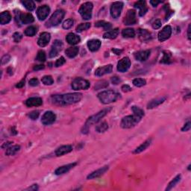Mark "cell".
Returning <instances> with one entry per match:
<instances>
[{
  "label": "cell",
  "instance_id": "obj_1",
  "mask_svg": "<svg viewBox=\"0 0 191 191\" xmlns=\"http://www.w3.org/2000/svg\"><path fill=\"white\" fill-rule=\"evenodd\" d=\"M82 94L80 93H71L63 95H55L51 97L52 103L58 105H69L78 103L82 100Z\"/></svg>",
  "mask_w": 191,
  "mask_h": 191
},
{
  "label": "cell",
  "instance_id": "obj_2",
  "mask_svg": "<svg viewBox=\"0 0 191 191\" xmlns=\"http://www.w3.org/2000/svg\"><path fill=\"white\" fill-rule=\"evenodd\" d=\"M111 108H105V109L99 111V113H96L95 115H93L91 116L90 117H89V118L87 120V121H86L85 125H84L83 128H82V134H87L89 131V128H90V126L91 125H93V124H96L97 123V122H99V121H100L101 119L108 113V112L111 111Z\"/></svg>",
  "mask_w": 191,
  "mask_h": 191
},
{
  "label": "cell",
  "instance_id": "obj_3",
  "mask_svg": "<svg viewBox=\"0 0 191 191\" xmlns=\"http://www.w3.org/2000/svg\"><path fill=\"white\" fill-rule=\"evenodd\" d=\"M119 96L120 95L117 93H116L115 91L112 90L101 91V93H99L97 95L98 99H99V101L105 105H108L110 104V103L114 102L118 99Z\"/></svg>",
  "mask_w": 191,
  "mask_h": 191
},
{
  "label": "cell",
  "instance_id": "obj_4",
  "mask_svg": "<svg viewBox=\"0 0 191 191\" xmlns=\"http://www.w3.org/2000/svg\"><path fill=\"white\" fill-rule=\"evenodd\" d=\"M64 16H65V11L63 9H58L56 10L53 13V14L51 16L50 20L46 22V26L48 28L54 27V26H57L58 25L61 23V21L64 19Z\"/></svg>",
  "mask_w": 191,
  "mask_h": 191
},
{
  "label": "cell",
  "instance_id": "obj_5",
  "mask_svg": "<svg viewBox=\"0 0 191 191\" xmlns=\"http://www.w3.org/2000/svg\"><path fill=\"white\" fill-rule=\"evenodd\" d=\"M93 8H94L93 3L90 2H87L81 5L78 12L84 20H89L92 18Z\"/></svg>",
  "mask_w": 191,
  "mask_h": 191
},
{
  "label": "cell",
  "instance_id": "obj_6",
  "mask_svg": "<svg viewBox=\"0 0 191 191\" xmlns=\"http://www.w3.org/2000/svg\"><path fill=\"white\" fill-rule=\"evenodd\" d=\"M141 120L134 115L126 116L121 120L120 125L122 129H131V128L134 127L136 124H137Z\"/></svg>",
  "mask_w": 191,
  "mask_h": 191
},
{
  "label": "cell",
  "instance_id": "obj_7",
  "mask_svg": "<svg viewBox=\"0 0 191 191\" xmlns=\"http://www.w3.org/2000/svg\"><path fill=\"white\" fill-rule=\"evenodd\" d=\"M90 86V82L82 78H77L72 82V88L74 90H87Z\"/></svg>",
  "mask_w": 191,
  "mask_h": 191
},
{
  "label": "cell",
  "instance_id": "obj_8",
  "mask_svg": "<svg viewBox=\"0 0 191 191\" xmlns=\"http://www.w3.org/2000/svg\"><path fill=\"white\" fill-rule=\"evenodd\" d=\"M123 2H115L111 5V15L113 19H117L120 17L122 12V8H123Z\"/></svg>",
  "mask_w": 191,
  "mask_h": 191
},
{
  "label": "cell",
  "instance_id": "obj_9",
  "mask_svg": "<svg viewBox=\"0 0 191 191\" xmlns=\"http://www.w3.org/2000/svg\"><path fill=\"white\" fill-rule=\"evenodd\" d=\"M63 48V43L62 41L60 40H55L54 41L53 44L52 46V49H51L50 54H49V56L51 58H55V56H57L58 55L59 52H61V50Z\"/></svg>",
  "mask_w": 191,
  "mask_h": 191
},
{
  "label": "cell",
  "instance_id": "obj_10",
  "mask_svg": "<svg viewBox=\"0 0 191 191\" xmlns=\"http://www.w3.org/2000/svg\"><path fill=\"white\" fill-rule=\"evenodd\" d=\"M124 24L126 26H131L134 25L137 23V18H136V12L135 10L131 9L128 10L126 14L125 18L123 20Z\"/></svg>",
  "mask_w": 191,
  "mask_h": 191
},
{
  "label": "cell",
  "instance_id": "obj_11",
  "mask_svg": "<svg viewBox=\"0 0 191 191\" xmlns=\"http://www.w3.org/2000/svg\"><path fill=\"white\" fill-rule=\"evenodd\" d=\"M50 8L48 5H44L39 7L37 10V16H38V20L40 21L45 20L47 18L48 15L50 14Z\"/></svg>",
  "mask_w": 191,
  "mask_h": 191
},
{
  "label": "cell",
  "instance_id": "obj_12",
  "mask_svg": "<svg viewBox=\"0 0 191 191\" xmlns=\"http://www.w3.org/2000/svg\"><path fill=\"white\" fill-rule=\"evenodd\" d=\"M131 66V61L129 58L125 57L122 58L117 64V70L120 73H125Z\"/></svg>",
  "mask_w": 191,
  "mask_h": 191
},
{
  "label": "cell",
  "instance_id": "obj_13",
  "mask_svg": "<svg viewBox=\"0 0 191 191\" xmlns=\"http://www.w3.org/2000/svg\"><path fill=\"white\" fill-rule=\"evenodd\" d=\"M55 120H56L55 113H53L52 111H49L45 112L44 114L43 115V117H42L41 118V122L44 125H49L54 123Z\"/></svg>",
  "mask_w": 191,
  "mask_h": 191
},
{
  "label": "cell",
  "instance_id": "obj_14",
  "mask_svg": "<svg viewBox=\"0 0 191 191\" xmlns=\"http://www.w3.org/2000/svg\"><path fill=\"white\" fill-rule=\"evenodd\" d=\"M172 34V28L170 26H166L162 30L159 31L157 38L160 42H164L170 38Z\"/></svg>",
  "mask_w": 191,
  "mask_h": 191
},
{
  "label": "cell",
  "instance_id": "obj_15",
  "mask_svg": "<svg viewBox=\"0 0 191 191\" xmlns=\"http://www.w3.org/2000/svg\"><path fill=\"white\" fill-rule=\"evenodd\" d=\"M112 70H113V66L111 64H108V65H105L104 66H100V67H98L96 70L95 76L101 77L105 74H109L112 72Z\"/></svg>",
  "mask_w": 191,
  "mask_h": 191
},
{
  "label": "cell",
  "instance_id": "obj_16",
  "mask_svg": "<svg viewBox=\"0 0 191 191\" xmlns=\"http://www.w3.org/2000/svg\"><path fill=\"white\" fill-rule=\"evenodd\" d=\"M51 39V35L50 33L48 32H43L40 34L38 40V44L40 46V47H44L47 46L50 43Z\"/></svg>",
  "mask_w": 191,
  "mask_h": 191
},
{
  "label": "cell",
  "instance_id": "obj_17",
  "mask_svg": "<svg viewBox=\"0 0 191 191\" xmlns=\"http://www.w3.org/2000/svg\"><path fill=\"white\" fill-rule=\"evenodd\" d=\"M150 53H151V51L149 50L140 51V52H137L134 54V58H135L137 61L143 62V61H146L149 58V57L150 56Z\"/></svg>",
  "mask_w": 191,
  "mask_h": 191
},
{
  "label": "cell",
  "instance_id": "obj_18",
  "mask_svg": "<svg viewBox=\"0 0 191 191\" xmlns=\"http://www.w3.org/2000/svg\"><path fill=\"white\" fill-rule=\"evenodd\" d=\"M134 7L135 8H139L140 9L139 15L141 16V17H143V16L146 14V12L148 11V8H147L146 6V1H143V0L136 2L134 3Z\"/></svg>",
  "mask_w": 191,
  "mask_h": 191
},
{
  "label": "cell",
  "instance_id": "obj_19",
  "mask_svg": "<svg viewBox=\"0 0 191 191\" xmlns=\"http://www.w3.org/2000/svg\"><path fill=\"white\" fill-rule=\"evenodd\" d=\"M77 163H72V164H66V165L60 166L58 169H55V174L57 175V176H60V175H63L64 173H66L67 172H69L72 168L74 167L75 166H76Z\"/></svg>",
  "mask_w": 191,
  "mask_h": 191
},
{
  "label": "cell",
  "instance_id": "obj_20",
  "mask_svg": "<svg viewBox=\"0 0 191 191\" xmlns=\"http://www.w3.org/2000/svg\"><path fill=\"white\" fill-rule=\"evenodd\" d=\"M109 169V166H105L103 167L100 168V169H97V170L93 172L92 173H90L88 176H87V179H94V178H99L101 176H102L104 173H105Z\"/></svg>",
  "mask_w": 191,
  "mask_h": 191
},
{
  "label": "cell",
  "instance_id": "obj_21",
  "mask_svg": "<svg viewBox=\"0 0 191 191\" xmlns=\"http://www.w3.org/2000/svg\"><path fill=\"white\" fill-rule=\"evenodd\" d=\"M26 105L27 107H38L43 104V99L40 97H31L26 101Z\"/></svg>",
  "mask_w": 191,
  "mask_h": 191
},
{
  "label": "cell",
  "instance_id": "obj_22",
  "mask_svg": "<svg viewBox=\"0 0 191 191\" xmlns=\"http://www.w3.org/2000/svg\"><path fill=\"white\" fill-rule=\"evenodd\" d=\"M72 150H73V147H72V146H70V145H64V146H61L55 150V155L58 156V157L62 156L72 152Z\"/></svg>",
  "mask_w": 191,
  "mask_h": 191
},
{
  "label": "cell",
  "instance_id": "obj_23",
  "mask_svg": "<svg viewBox=\"0 0 191 191\" xmlns=\"http://www.w3.org/2000/svg\"><path fill=\"white\" fill-rule=\"evenodd\" d=\"M101 44V41L98 39H93L87 42V46L91 52H96V51L99 50Z\"/></svg>",
  "mask_w": 191,
  "mask_h": 191
},
{
  "label": "cell",
  "instance_id": "obj_24",
  "mask_svg": "<svg viewBox=\"0 0 191 191\" xmlns=\"http://www.w3.org/2000/svg\"><path fill=\"white\" fill-rule=\"evenodd\" d=\"M66 40L69 44L76 45L80 43L81 38L79 36L74 34V33H69L66 37Z\"/></svg>",
  "mask_w": 191,
  "mask_h": 191
},
{
  "label": "cell",
  "instance_id": "obj_25",
  "mask_svg": "<svg viewBox=\"0 0 191 191\" xmlns=\"http://www.w3.org/2000/svg\"><path fill=\"white\" fill-rule=\"evenodd\" d=\"M166 100V97H159L156 98V99H152L148 103L147 105V108L148 109H152V108H155L156 107L159 106L160 105L164 103Z\"/></svg>",
  "mask_w": 191,
  "mask_h": 191
},
{
  "label": "cell",
  "instance_id": "obj_26",
  "mask_svg": "<svg viewBox=\"0 0 191 191\" xmlns=\"http://www.w3.org/2000/svg\"><path fill=\"white\" fill-rule=\"evenodd\" d=\"M138 37H139V39L141 41H148L152 38L151 33L149 31H147L146 29H138Z\"/></svg>",
  "mask_w": 191,
  "mask_h": 191
},
{
  "label": "cell",
  "instance_id": "obj_27",
  "mask_svg": "<svg viewBox=\"0 0 191 191\" xmlns=\"http://www.w3.org/2000/svg\"><path fill=\"white\" fill-rule=\"evenodd\" d=\"M20 20L21 22L23 24H30L34 21L33 15L30 13H22L20 16Z\"/></svg>",
  "mask_w": 191,
  "mask_h": 191
},
{
  "label": "cell",
  "instance_id": "obj_28",
  "mask_svg": "<svg viewBox=\"0 0 191 191\" xmlns=\"http://www.w3.org/2000/svg\"><path fill=\"white\" fill-rule=\"evenodd\" d=\"M10 20H11V15H10L9 11L6 10V11L2 12L0 14V24L1 25L8 24Z\"/></svg>",
  "mask_w": 191,
  "mask_h": 191
},
{
  "label": "cell",
  "instance_id": "obj_29",
  "mask_svg": "<svg viewBox=\"0 0 191 191\" xmlns=\"http://www.w3.org/2000/svg\"><path fill=\"white\" fill-rule=\"evenodd\" d=\"M119 33H120V30H119V29H117H117H114L111 31H107L106 33H105L104 35H103V38H104L105 39L113 40L117 38Z\"/></svg>",
  "mask_w": 191,
  "mask_h": 191
},
{
  "label": "cell",
  "instance_id": "obj_30",
  "mask_svg": "<svg viewBox=\"0 0 191 191\" xmlns=\"http://www.w3.org/2000/svg\"><path fill=\"white\" fill-rule=\"evenodd\" d=\"M78 51H79V50H78V47L72 46L66 49L65 51V54L68 58H73L76 57L77 55H78Z\"/></svg>",
  "mask_w": 191,
  "mask_h": 191
},
{
  "label": "cell",
  "instance_id": "obj_31",
  "mask_svg": "<svg viewBox=\"0 0 191 191\" xmlns=\"http://www.w3.org/2000/svg\"><path fill=\"white\" fill-rule=\"evenodd\" d=\"M151 143H152V139H148V140H147V141H145L144 143H142L141 146H138L137 148L136 149L134 150V152H133V153L139 154V153H141V152H143V151H144V150H146V149L150 146Z\"/></svg>",
  "mask_w": 191,
  "mask_h": 191
},
{
  "label": "cell",
  "instance_id": "obj_32",
  "mask_svg": "<svg viewBox=\"0 0 191 191\" xmlns=\"http://www.w3.org/2000/svg\"><path fill=\"white\" fill-rule=\"evenodd\" d=\"M95 26L97 28H102L105 31L110 30V29L112 28L111 23L105 22V21H104V20H100V21L96 22L95 23Z\"/></svg>",
  "mask_w": 191,
  "mask_h": 191
},
{
  "label": "cell",
  "instance_id": "obj_33",
  "mask_svg": "<svg viewBox=\"0 0 191 191\" xmlns=\"http://www.w3.org/2000/svg\"><path fill=\"white\" fill-rule=\"evenodd\" d=\"M20 150V146L19 145H14V146H10L9 148L7 149L5 155L8 156H12L14 155Z\"/></svg>",
  "mask_w": 191,
  "mask_h": 191
},
{
  "label": "cell",
  "instance_id": "obj_34",
  "mask_svg": "<svg viewBox=\"0 0 191 191\" xmlns=\"http://www.w3.org/2000/svg\"><path fill=\"white\" fill-rule=\"evenodd\" d=\"M122 35L123 38H134V36H135V31H134V29H130V28L125 29L122 31Z\"/></svg>",
  "mask_w": 191,
  "mask_h": 191
},
{
  "label": "cell",
  "instance_id": "obj_35",
  "mask_svg": "<svg viewBox=\"0 0 191 191\" xmlns=\"http://www.w3.org/2000/svg\"><path fill=\"white\" fill-rule=\"evenodd\" d=\"M131 110H132L133 113L135 117L139 118L140 120H141L143 117H144V111H143V109H141V108L139 107H137V106H133L131 107Z\"/></svg>",
  "mask_w": 191,
  "mask_h": 191
},
{
  "label": "cell",
  "instance_id": "obj_36",
  "mask_svg": "<svg viewBox=\"0 0 191 191\" xmlns=\"http://www.w3.org/2000/svg\"><path fill=\"white\" fill-rule=\"evenodd\" d=\"M22 4L24 5V7L29 11H32L35 9V4L31 0H25V1H22Z\"/></svg>",
  "mask_w": 191,
  "mask_h": 191
},
{
  "label": "cell",
  "instance_id": "obj_37",
  "mask_svg": "<svg viewBox=\"0 0 191 191\" xmlns=\"http://www.w3.org/2000/svg\"><path fill=\"white\" fill-rule=\"evenodd\" d=\"M38 32V29H37L36 26H31L29 27H28L27 29L25 30V34L28 37H33Z\"/></svg>",
  "mask_w": 191,
  "mask_h": 191
},
{
  "label": "cell",
  "instance_id": "obj_38",
  "mask_svg": "<svg viewBox=\"0 0 191 191\" xmlns=\"http://www.w3.org/2000/svg\"><path fill=\"white\" fill-rule=\"evenodd\" d=\"M180 180H181V175H178V176H177L176 178H173V179L170 182H169L167 187L166 188V190L169 191V190H172V189H173V187L176 186L177 184H178V182L180 181Z\"/></svg>",
  "mask_w": 191,
  "mask_h": 191
},
{
  "label": "cell",
  "instance_id": "obj_39",
  "mask_svg": "<svg viewBox=\"0 0 191 191\" xmlns=\"http://www.w3.org/2000/svg\"><path fill=\"white\" fill-rule=\"evenodd\" d=\"M171 53H169L167 51H164L163 52V57L161 58V63L162 64H170L171 63Z\"/></svg>",
  "mask_w": 191,
  "mask_h": 191
},
{
  "label": "cell",
  "instance_id": "obj_40",
  "mask_svg": "<svg viewBox=\"0 0 191 191\" xmlns=\"http://www.w3.org/2000/svg\"><path fill=\"white\" fill-rule=\"evenodd\" d=\"M108 124L106 122H101V124H99V125H97L96 127V131L98 133H102L108 130Z\"/></svg>",
  "mask_w": 191,
  "mask_h": 191
},
{
  "label": "cell",
  "instance_id": "obj_41",
  "mask_svg": "<svg viewBox=\"0 0 191 191\" xmlns=\"http://www.w3.org/2000/svg\"><path fill=\"white\" fill-rule=\"evenodd\" d=\"M90 28V23L89 22H86V23H81L76 27V31L77 32H82V31L87 30Z\"/></svg>",
  "mask_w": 191,
  "mask_h": 191
},
{
  "label": "cell",
  "instance_id": "obj_42",
  "mask_svg": "<svg viewBox=\"0 0 191 191\" xmlns=\"http://www.w3.org/2000/svg\"><path fill=\"white\" fill-rule=\"evenodd\" d=\"M132 83L135 87H141L146 85V80L143 79V78H135V79L133 80Z\"/></svg>",
  "mask_w": 191,
  "mask_h": 191
},
{
  "label": "cell",
  "instance_id": "obj_43",
  "mask_svg": "<svg viewBox=\"0 0 191 191\" xmlns=\"http://www.w3.org/2000/svg\"><path fill=\"white\" fill-rule=\"evenodd\" d=\"M108 86V82L105 80H102V81H99L95 85V90H100V89L105 88Z\"/></svg>",
  "mask_w": 191,
  "mask_h": 191
},
{
  "label": "cell",
  "instance_id": "obj_44",
  "mask_svg": "<svg viewBox=\"0 0 191 191\" xmlns=\"http://www.w3.org/2000/svg\"><path fill=\"white\" fill-rule=\"evenodd\" d=\"M42 82L45 85H52L54 84V79L51 76H45L42 78Z\"/></svg>",
  "mask_w": 191,
  "mask_h": 191
},
{
  "label": "cell",
  "instance_id": "obj_45",
  "mask_svg": "<svg viewBox=\"0 0 191 191\" xmlns=\"http://www.w3.org/2000/svg\"><path fill=\"white\" fill-rule=\"evenodd\" d=\"M46 59V53L43 50H40L39 52H38V55H37L36 57V60L39 62H44Z\"/></svg>",
  "mask_w": 191,
  "mask_h": 191
},
{
  "label": "cell",
  "instance_id": "obj_46",
  "mask_svg": "<svg viewBox=\"0 0 191 191\" xmlns=\"http://www.w3.org/2000/svg\"><path fill=\"white\" fill-rule=\"evenodd\" d=\"M73 23H74V22H73V20H72V19H67V20H65L64 22V23H63V29H66V30H67V29H70V28H72V26H73Z\"/></svg>",
  "mask_w": 191,
  "mask_h": 191
},
{
  "label": "cell",
  "instance_id": "obj_47",
  "mask_svg": "<svg viewBox=\"0 0 191 191\" xmlns=\"http://www.w3.org/2000/svg\"><path fill=\"white\" fill-rule=\"evenodd\" d=\"M39 115H40L39 111H31V113H29V118L31 119V120H35L38 118Z\"/></svg>",
  "mask_w": 191,
  "mask_h": 191
},
{
  "label": "cell",
  "instance_id": "obj_48",
  "mask_svg": "<svg viewBox=\"0 0 191 191\" xmlns=\"http://www.w3.org/2000/svg\"><path fill=\"white\" fill-rule=\"evenodd\" d=\"M65 63H66L65 58H64V57H61L60 58H58L57 61H56L55 66V67H59V66L64 65Z\"/></svg>",
  "mask_w": 191,
  "mask_h": 191
},
{
  "label": "cell",
  "instance_id": "obj_49",
  "mask_svg": "<svg viewBox=\"0 0 191 191\" xmlns=\"http://www.w3.org/2000/svg\"><path fill=\"white\" fill-rule=\"evenodd\" d=\"M22 38V35L20 32H15L13 34V40L15 43H19Z\"/></svg>",
  "mask_w": 191,
  "mask_h": 191
},
{
  "label": "cell",
  "instance_id": "obj_50",
  "mask_svg": "<svg viewBox=\"0 0 191 191\" xmlns=\"http://www.w3.org/2000/svg\"><path fill=\"white\" fill-rule=\"evenodd\" d=\"M10 60V56L9 55H5L1 59V64L2 65H4V64H6L7 63H8Z\"/></svg>",
  "mask_w": 191,
  "mask_h": 191
},
{
  "label": "cell",
  "instance_id": "obj_51",
  "mask_svg": "<svg viewBox=\"0 0 191 191\" xmlns=\"http://www.w3.org/2000/svg\"><path fill=\"white\" fill-rule=\"evenodd\" d=\"M161 25H162V24H161V21L157 19V20H155V22L152 23V28H153L154 29H158L161 27Z\"/></svg>",
  "mask_w": 191,
  "mask_h": 191
},
{
  "label": "cell",
  "instance_id": "obj_52",
  "mask_svg": "<svg viewBox=\"0 0 191 191\" xmlns=\"http://www.w3.org/2000/svg\"><path fill=\"white\" fill-rule=\"evenodd\" d=\"M39 85V81H38V78H31V79L29 81V85L31 86V87H36Z\"/></svg>",
  "mask_w": 191,
  "mask_h": 191
},
{
  "label": "cell",
  "instance_id": "obj_53",
  "mask_svg": "<svg viewBox=\"0 0 191 191\" xmlns=\"http://www.w3.org/2000/svg\"><path fill=\"white\" fill-rule=\"evenodd\" d=\"M111 82H112V84H113V85H119V84H120L121 82V79L120 78H119V77L113 76L111 78Z\"/></svg>",
  "mask_w": 191,
  "mask_h": 191
},
{
  "label": "cell",
  "instance_id": "obj_54",
  "mask_svg": "<svg viewBox=\"0 0 191 191\" xmlns=\"http://www.w3.org/2000/svg\"><path fill=\"white\" fill-rule=\"evenodd\" d=\"M121 90H122V92L127 93V92H130V91H131L132 89H131V87L129 85H124L122 86V87H121Z\"/></svg>",
  "mask_w": 191,
  "mask_h": 191
},
{
  "label": "cell",
  "instance_id": "obj_55",
  "mask_svg": "<svg viewBox=\"0 0 191 191\" xmlns=\"http://www.w3.org/2000/svg\"><path fill=\"white\" fill-rule=\"evenodd\" d=\"M191 128V123L190 121H188V122H187L186 124H185V125H184V127L181 129V131H189L190 129Z\"/></svg>",
  "mask_w": 191,
  "mask_h": 191
},
{
  "label": "cell",
  "instance_id": "obj_56",
  "mask_svg": "<svg viewBox=\"0 0 191 191\" xmlns=\"http://www.w3.org/2000/svg\"><path fill=\"white\" fill-rule=\"evenodd\" d=\"M25 82H26L25 78H23V79L20 81V82L16 85V87H17V88H22V87H23L24 86H25Z\"/></svg>",
  "mask_w": 191,
  "mask_h": 191
},
{
  "label": "cell",
  "instance_id": "obj_57",
  "mask_svg": "<svg viewBox=\"0 0 191 191\" xmlns=\"http://www.w3.org/2000/svg\"><path fill=\"white\" fill-rule=\"evenodd\" d=\"M44 65H43V64H40V65H36L34 66V67H33V70H34V71H38V70H41L44 69Z\"/></svg>",
  "mask_w": 191,
  "mask_h": 191
},
{
  "label": "cell",
  "instance_id": "obj_58",
  "mask_svg": "<svg viewBox=\"0 0 191 191\" xmlns=\"http://www.w3.org/2000/svg\"><path fill=\"white\" fill-rule=\"evenodd\" d=\"M12 143H13V142H10V141H8V142H7V143H3V145L2 146V149H7L9 148L10 146H11Z\"/></svg>",
  "mask_w": 191,
  "mask_h": 191
},
{
  "label": "cell",
  "instance_id": "obj_59",
  "mask_svg": "<svg viewBox=\"0 0 191 191\" xmlns=\"http://www.w3.org/2000/svg\"><path fill=\"white\" fill-rule=\"evenodd\" d=\"M112 52H113L114 54H116V55H121V53H122V50H119V49L113 48V50H112Z\"/></svg>",
  "mask_w": 191,
  "mask_h": 191
},
{
  "label": "cell",
  "instance_id": "obj_60",
  "mask_svg": "<svg viewBox=\"0 0 191 191\" xmlns=\"http://www.w3.org/2000/svg\"><path fill=\"white\" fill-rule=\"evenodd\" d=\"M26 190H34V191L38 190V185H33L32 186L29 187V188H27Z\"/></svg>",
  "mask_w": 191,
  "mask_h": 191
},
{
  "label": "cell",
  "instance_id": "obj_61",
  "mask_svg": "<svg viewBox=\"0 0 191 191\" xmlns=\"http://www.w3.org/2000/svg\"><path fill=\"white\" fill-rule=\"evenodd\" d=\"M162 2L161 1H150V4L153 7H157V5Z\"/></svg>",
  "mask_w": 191,
  "mask_h": 191
},
{
  "label": "cell",
  "instance_id": "obj_62",
  "mask_svg": "<svg viewBox=\"0 0 191 191\" xmlns=\"http://www.w3.org/2000/svg\"><path fill=\"white\" fill-rule=\"evenodd\" d=\"M10 132H11L12 135H16V134H17V131L15 129V127H12L11 131H10Z\"/></svg>",
  "mask_w": 191,
  "mask_h": 191
},
{
  "label": "cell",
  "instance_id": "obj_63",
  "mask_svg": "<svg viewBox=\"0 0 191 191\" xmlns=\"http://www.w3.org/2000/svg\"><path fill=\"white\" fill-rule=\"evenodd\" d=\"M187 38L189 40H190V25H189L188 29H187Z\"/></svg>",
  "mask_w": 191,
  "mask_h": 191
},
{
  "label": "cell",
  "instance_id": "obj_64",
  "mask_svg": "<svg viewBox=\"0 0 191 191\" xmlns=\"http://www.w3.org/2000/svg\"><path fill=\"white\" fill-rule=\"evenodd\" d=\"M188 169H189V170H190V165H189V166H188Z\"/></svg>",
  "mask_w": 191,
  "mask_h": 191
}]
</instances>
